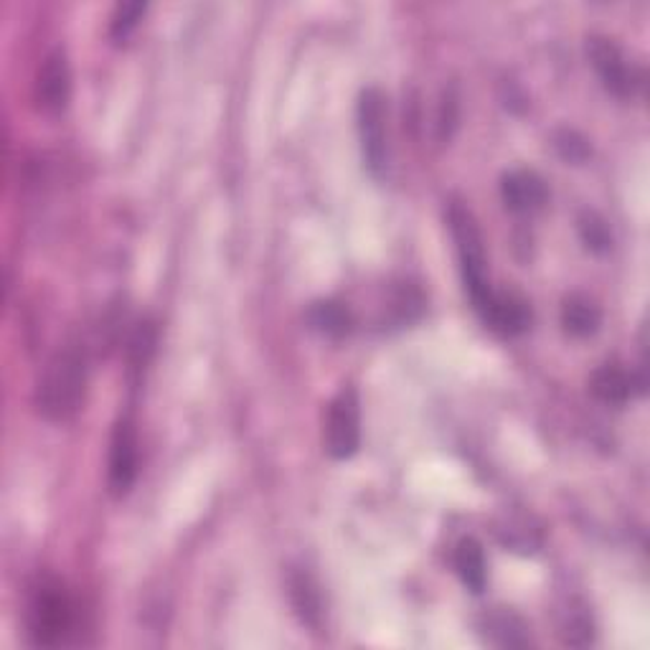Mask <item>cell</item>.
Masks as SVG:
<instances>
[{"label":"cell","mask_w":650,"mask_h":650,"mask_svg":"<svg viewBox=\"0 0 650 650\" xmlns=\"http://www.w3.org/2000/svg\"><path fill=\"white\" fill-rule=\"evenodd\" d=\"M87 389V349L69 341L54 353L36 384L34 404L44 420L64 422L79 412Z\"/></svg>","instance_id":"obj_1"},{"label":"cell","mask_w":650,"mask_h":650,"mask_svg":"<svg viewBox=\"0 0 650 650\" xmlns=\"http://www.w3.org/2000/svg\"><path fill=\"white\" fill-rule=\"evenodd\" d=\"M28 636L36 646H61L75 632V602L61 582L42 580L28 597Z\"/></svg>","instance_id":"obj_2"},{"label":"cell","mask_w":650,"mask_h":650,"mask_svg":"<svg viewBox=\"0 0 650 650\" xmlns=\"http://www.w3.org/2000/svg\"><path fill=\"white\" fill-rule=\"evenodd\" d=\"M451 229L455 237L457 256H460L465 287H468V293H470L472 308H476L480 316L493 295L491 280H488V260H486L483 235H480L478 224H476V219H472V214L468 212V208H463L457 204L451 208Z\"/></svg>","instance_id":"obj_3"},{"label":"cell","mask_w":650,"mask_h":650,"mask_svg":"<svg viewBox=\"0 0 650 650\" xmlns=\"http://www.w3.org/2000/svg\"><path fill=\"white\" fill-rule=\"evenodd\" d=\"M358 135L364 163L374 179H381L389 166L387 146V100L376 87H366L358 98Z\"/></svg>","instance_id":"obj_4"},{"label":"cell","mask_w":650,"mask_h":650,"mask_svg":"<svg viewBox=\"0 0 650 650\" xmlns=\"http://www.w3.org/2000/svg\"><path fill=\"white\" fill-rule=\"evenodd\" d=\"M361 445V401L353 387H343L328 407L326 451L335 460H349Z\"/></svg>","instance_id":"obj_5"},{"label":"cell","mask_w":650,"mask_h":650,"mask_svg":"<svg viewBox=\"0 0 650 650\" xmlns=\"http://www.w3.org/2000/svg\"><path fill=\"white\" fill-rule=\"evenodd\" d=\"M138 447L140 443H138L135 422L130 417L117 420L110 437V460H107V486L115 499H123V495L133 488L135 478H138V465H140Z\"/></svg>","instance_id":"obj_6"},{"label":"cell","mask_w":650,"mask_h":650,"mask_svg":"<svg viewBox=\"0 0 650 650\" xmlns=\"http://www.w3.org/2000/svg\"><path fill=\"white\" fill-rule=\"evenodd\" d=\"M588 56L592 61V67L605 84V90H609L617 98H630L636 92V77H632V69L628 67V59L620 52L613 38L607 36H590L588 38Z\"/></svg>","instance_id":"obj_7"},{"label":"cell","mask_w":650,"mask_h":650,"mask_svg":"<svg viewBox=\"0 0 650 650\" xmlns=\"http://www.w3.org/2000/svg\"><path fill=\"white\" fill-rule=\"evenodd\" d=\"M36 104L44 112H61L69 104L71 98V67L69 56L61 46H54V49L44 56L42 67H38L36 75V87H34Z\"/></svg>","instance_id":"obj_8"},{"label":"cell","mask_w":650,"mask_h":650,"mask_svg":"<svg viewBox=\"0 0 650 650\" xmlns=\"http://www.w3.org/2000/svg\"><path fill=\"white\" fill-rule=\"evenodd\" d=\"M488 328H493L501 335H518L532 326V305L518 293L493 290L491 300L480 312Z\"/></svg>","instance_id":"obj_9"},{"label":"cell","mask_w":650,"mask_h":650,"mask_svg":"<svg viewBox=\"0 0 650 650\" xmlns=\"http://www.w3.org/2000/svg\"><path fill=\"white\" fill-rule=\"evenodd\" d=\"M503 204L516 214L536 212L547 204L549 191L539 173L534 171H511L501 179Z\"/></svg>","instance_id":"obj_10"},{"label":"cell","mask_w":650,"mask_h":650,"mask_svg":"<svg viewBox=\"0 0 650 650\" xmlns=\"http://www.w3.org/2000/svg\"><path fill=\"white\" fill-rule=\"evenodd\" d=\"M590 389L592 395H595L600 401H605V404H625L632 395H643L646 376L628 374L620 366L605 364L592 374Z\"/></svg>","instance_id":"obj_11"},{"label":"cell","mask_w":650,"mask_h":650,"mask_svg":"<svg viewBox=\"0 0 650 650\" xmlns=\"http://www.w3.org/2000/svg\"><path fill=\"white\" fill-rule=\"evenodd\" d=\"M308 323L312 331L328 339H343L351 333L353 316L346 305L339 300H318L308 308Z\"/></svg>","instance_id":"obj_12"},{"label":"cell","mask_w":650,"mask_h":650,"mask_svg":"<svg viewBox=\"0 0 650 650\" xmlns=\"http://www.w3.org/2000/svg\"><path fill=\"white\" fill-rule=\"evenodd\" d=\"M455 569L460 574V580L465 588L470 592H480L486 590L488 582V567H486V554L483 547L476 539H463L455 549Z\"/></svg>","instance_id":"obj_13"},{"label":"cell","mask_w":650,"mask_h":650,"mask_svg":"<svg viewBox=\"0 0 650 650\" xmlns=\"http://www.w3.org/2000/svg\"><path fill=\"white\" fill-rule=\"evenodd\" d=\"M602 323V312L595 303L584 295H572L561 305V326L567 333L577 335V339H588V335L597 333Z\"/></svg>","instance_id":"obj_14"},{"label":"cell","mask_w":650,"mask_h":650,"mask_svg":"<svg viewBox=\"0 0 650 650\" xmlns=\"http://www.w3.org/2000/svg\"><path fill=\"white\" fill-rule=\"evenodd\" d=\"M290 597L300 620L310 625V628H320V623H323V600H320V590L310 574L298 572L290 577Z\"/></svg>","instance_id":"obj_15"},{"label":"cell","mask_w":650,"mask_h":650,"mask_svg":"<svg viewBox=\"0 0 650 650\" xmlns=\"http://www.w3.org/2000/svg\"><path fill=\"white\" fill-rule=\"evenodd\" d=\"M483 632L493 646L501 648H524L532 643L524 620L513 613H491L483 620Z\"/></svg>","instance_id":"obj_16"},{"label":"cell","mask_w":650,"mask_h":650,"mask_svg":"<svg viewBox=\"0 0 650 650\" xmlns=\"http://www.w3.org/2000/svg\"><path fill=\"white\" fill-rule=\"evenodd\" d=\"M146 8L148 5L142 3V0H127V3H117L115 11H112V19H110V36L115 38V42H125V38L135 31V26L140 23Z\"/></svg>","instance_id":"obj_17"},{"label":"cell","mask_w":650,"mask_h":650,"mask_svg":"<svg viewBox=\"0 0 650 650\" xmlns=\"http://www.w3.org/2000/svg\"><path fill=\"white\" fill-rule=\"evenodd\" d=\"M580 237L592 252H607L613 247V231L607 221L595 212H584L580 216Z\"/></svg>","instance_id":"obj_18"},{"label":"cell","mask_w":650,"mask_h":650,"mask_svg":"<svg viewBox=\"0 0 650 650\" xmlns=\"http://www.w3.org/2000/svg\"><path fill=\"white\" fill-rule=\"evenodd\" d=\"M561 640H565L567 646H590L592 643V636H595V630H592V620L590 615L584 613V609H569L565 615V620H561Z\"/></svg>","instance_id":"obj_19"},{"label":"cell","mask_w":650,"mask_h":650,"mask_svg":"<svg viewBox=\"0 0 650 650\" xmlns=\"http://www.w3.org/2000/svg\"><path fill=\"white\" fill-rule=\"evenodd\" d=\"M501 539L505 547L516 551H536V547L541 544L539 532L526 526V521H509V524L501 528Z\"/></svg>","instance_id":"obj_20"},{"label":"cell","mask_w":650,"mask_h":650,"mask_svg":"<svg viewBox=\"0 0 650 650\" xmlns=\"http://www.w3.org/2000/svg\"><path fill=\"white\" fill-rule=\"evenodd\" d=\"M557 150L569 163H584L590 156V142L577 130H561L557 135Z\"/></svg>","instance_id":"obj_21"},{"label":"cell","mask_w":650,"mask_h":650,"mask_svg":"<svg viewBox=\"0 0 650 650\" xmlns=\"http://www.w3.org/2000/svg\"><path fill=\"white\" fill-rule=\"evenodd\" d=\"M152 349H156V331H152L150 323H140L138 331H135L133 339H130V361H133V366L140 368L142 364H148Z\"/></svg>","instance_id":"obj_22"}]
</instances>
